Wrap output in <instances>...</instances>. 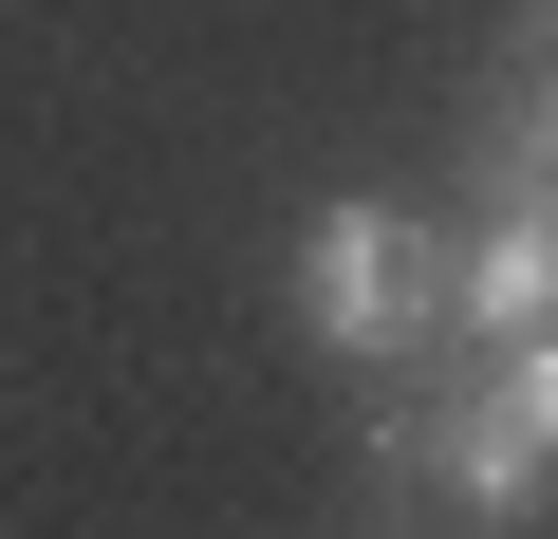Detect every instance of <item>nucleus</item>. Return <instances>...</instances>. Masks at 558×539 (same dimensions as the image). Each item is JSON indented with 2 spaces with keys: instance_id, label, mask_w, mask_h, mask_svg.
Here are the masks:
<instances>
[{
  "instance_id": "f257e3e1",
  "label": "nucleus",
  "mask_w": 558,
  "mask_h": 539,
  "mask_svg": "<svg viewBox=\"0 0 558 539\" xmlns=\"http://www.w3.org/2000/svg\"><path fill=\"white\" fill-rule=\"evenodd\" d=\"M539 446H558V372H539V335H521V354H484L465 409L373 428V483H391V502H447L465 539H521V520H539Z\"/></svg>"
},
{
  "instance_id": "f03ea898",
  "label": "nucleus",
  "mask_w": 558,
  "mask_h": 539,
  "mask_svg": "<svg viewBox=\"0 0 558 539\" xmlns=\"http://www.w3.org/2000/svg\"><path fill=\"white\" fill-rule=\"evenodd\" d=\"M299 335H317L336 372L428 354V335H447V242H428L410 205H317V223H299Z\"/></svg>"
},
{
  "instance_id": "7ed1b4c3",
  "label": "nucleus",
  "mask_w": 558,
  "mask_h": 539,
  "mask_svg": "<svg viewBox=\"0 0 558 539\" xmlns=\"http://www.w3.org/2000/svg\"><path fill=\"white\" fill-rule=\"evenodd\" d=\"M539 298H558V223H539V168L447 242V335H484V354H521L539 335Z\"/></svg>"
}]
</instances>
